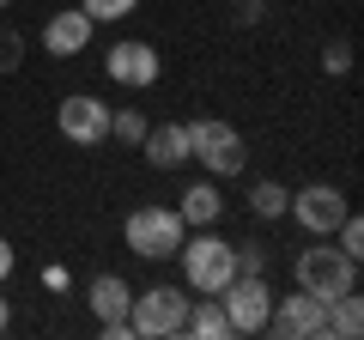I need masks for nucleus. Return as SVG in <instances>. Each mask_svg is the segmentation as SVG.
<instances>
[{"instance_id": "nucleus-21", "label": "nucleus", "mask_w": 364, "mask_h": 340, "mask_svg": "<svg viewBox=\"0 0 364 340\" xmlns=\"http://www.w3.org/2000/svg\"><path fill=\"white\" fill-rule=\"evenodd\" d=\"M79 6L91 13V25H116V18H128L140 0H79Z\"/></svg>"}, {"instance_id": "nucleus-13", "label": "nucleus", "mask_w": 364, "mask_h": 340, "mask_svg": "<svg viewBox=\"0 0 364 340\" xmlns=\"http://www.w3.org/2000/svg\"><path fill=\"white\" fill-rule=\"evenodd\" d=\"M85 304H91V316H97V322H122V316L134 310V286L122 274H97L85 286Z\"/></svg>"}, {"instance_id": "nucleus-3", "label": "nucleus", "mask_w": 364, "mask_h": 340, "mask_svg": "<svg viewBox=\"0 0 364 340\" xmlns=\"http://www.w3.org/2000/svg\"><path fill=\"white\" fill-rule=\"evenodd\" d=\"M122 237H128V249H134V255H146V262H170V255L182 249V237H188V225H182L176 207L152 201V207H134L128 213Z\"/></svg>"}, {"instance_id": "nucleus-9", "label": "nucleus", "mask_w": 364, "mask_h": 340, "mask_svg": "<svg viewBox=\"0 0 364 340\" xmlns=\"http://www.w3.org/2000/svg\"><path fill=\"white\" fill-rule=\"evenodd\" d=\"M286 213H291L310 237H334V225L346 219L352 207H346V195H340L334 183H310V188H298V195L286 201Z\"/></svg>"}, {"instance_id": "nucleus-6", "label": "nucleus", "mask_w": 364, "mask_h": 340, "mask_svg": "<svg viewBox=\"0 0 364 340\" xmlns=\"http://www.w3.org/2000/svg\"><path fill=\"white\" fill-rule=\"evenodd\" d=\"M219 310L231 322V334H267V310H273V286L267 274H237L219 292Z\"/></svg>"}, {"instance_id": "nucleus-8", "label": "nucleus", "mask_w": 364, "mask_h": 340, "mask_svg": "<svg viewBox=\"0 0 364 340\" xmlns=\"http://www.w3.org/2000/svg\"><path fill=\"white\" fill-rule=\"evenodd\" d=\"M267 328L279 340H322L328 334V304L322 298H310V292H286V298H273V310H267Z\"/></svg>"}, {"instance_id": "nucleus-18", "label": "nucleus", "mask_w": 364, "mask_h": 340, "mask_svg": "<svg viewBox=\"0 0 364 340\" xmlns=\"http://www.w3.org/2000/svg\"><path fill=\"white\" fill-rule=\"evenodd\" d=\"M146 128H152V122H146L134 104H128V110H109V140H122V146H140V140H146Z\"/></svg>"}, {"instance_id": "nucleus-28", "label": "nucleus", "mask_w": 364, "mask_h": 340, "mask_svg": "<svg viewBox=\"0 0 364 340\" xmlns=\"http://www.w3.org/2000/svg\"><path fill=\"white\" fill-rule=\"evenodd\" d=\"M0 6H13V0H0Z\"/></svg>"}, {"instance_id": "nucleus-1", "label": "nucleus", "mask_w": 364, "mask_h": 340, "mask_svg": "<svg viewBox=\"0 0 364 340\" xmlns=\"http://www.w3.org/2000/svg\"><path fill=\"white\" fill-rule=\"evenodd\" d=\"M176 255H182V286L200 292V298H219V292L237 280V249L225 243L213 225H207V231H188Z\"/></svg>"}, {"instance_id": "nucleus-25", "label": "nucleus", "mask_w": 364, "mask_h": 340, "mask_svg": "<svg viewBox=\"0 0 364 340\" xmlns=\"http://www.w3.org/2000/svg\"><path fill=\"white\" fill-rule=\"evenodd\" d=\"M43 286H49V292H67V267H43Z\"/></svg>"}, {"instance_id": "nucleus-19", "label": "nucleus", "mask_w": 364, "mask_h": 340, "mask_svg": "<svg viewBox=\"0 0 364 340\" xmlns=\"http://www.w3.org/2000/svg\"><path fill=\"white\" fill-rule=\"evenodd\" d=\"M334 249H340V255H352V262H364V225L352 219V213L334 225Z\"/></svg>"}, {"instance_id": "nucleus-23", "label": "nucleus", "mask_w": 364, "mask_h": 340, "mask_svg": "<svg viewBox=\"0 0 364 340\" xmlns=\"http://www.w3.org/2000/svg\"><path fill=\"white\" fill-rule=\"evenodd\" d=\"M322 73H334V79L352 73V43H340V37L328 43V49H322Z\"/></svg>"}, {"instance_id": "nucleus-26", "label": "nucleus", "mask_w": 364, "mask_h": 340, "mask_svg": "<svg viewBox=\"0 0 364 340\" xmlns=\"http://www.w3.org/2000/svg\"><path fill=\"white\" fill-rule=\"evenodd\" d=\"M13 262H18V255H13V243L0 237V286H6V274H13Z\"/></svg>"}, {"instance_id": "nucleus-2", "label": "nucleus", "mask_w": 364, "mask_h": 340, "mask_svg": "<svg viewBox=\"0 0 364 340\" xmlns=\"http://www.w3.org/2000/svg\"><path fill=\"white\" fill-rule=\"evenodd\" d=\"M291 280H298L310 298L334 304L340 292L358 286V262H352V255H340L328 237H316V249H298V262H291Z\"/></svg>"}, {"instance_id": "nucleus-16", "label": "nucleus", "mask_w": 364, "mask_h": 340, "mask_svg": "<svg viewBox=\"0 0 364 340\" xmlns=\"http://www.w3.org/2000/svg\"><path fill=\"white\" fill-rule=\"evenodd\" d=\"M358 328H364V304H358V286H352V292H340V298L328 304V334L334 340H358Z\"/></svg>"}, {"instance_id": "nucleus-22", "label": "nucleus", "mask_w": 364, "mask_h": 340, "mask_svg": "<svg viewBox=\"0 0 364 340\" xmlns=\"http://www.w3.org/2000/svg\"><path fill=\"white\" fill-rule=\"evenodd\" d=\"M231 249H237V274H267V243L249 237V243H231Z\"/></svg>"}, {"instance_id": "nucleus-14", "label": "nucleus", "mask_w": 364, "mask_h": 340, "mask_svg": "<svg viewBox=\"0 0 364 340\" xmlns=\"http://www.w3.org/2000/svg\"><path fill=\"white\" fill-rule=\"evenodd\" d=\"M182 225L188 231H207V225H219V213H225V195H219V176H207V183H195V188H182Z\"/></svg>"}, {"instance_id": "nucleus-12", "label": "nucleus", "mask_w": 364, "mask_h": 340, "mask_svg": "<svg viewBox=\"0 0 364 340\" xmlns=\"http://www.w3.org/2000/svg\"><path fill=\"white\" fill-rule=\"evenodd\" d=\"M140 152H146L152 170H182L188 164V122H158V128H146Z\"/></svg>"}, {"instance_id": "nucleus-27", "label": "nucleus", "mask_w": 364, "mask_h": 340, "mask_svg": "<svg viewBox=\"0 0 364 340\" xmlns=\"http://www.w3.org/2000/svg\"><path fill=\"white\" fill-rule=\"evenodd\" d=\"M13 328V304H6V292H0V334Z\"/></svg>"}, {"instance_id": "nucleus-20", "label": "nucleus", "mask_w": 364, "mask_h": 340, "mask_svg": "<svg viewBox=\"0 0 364 340\" xmlns=\"http://www.w3.org/2000/svg\"><path fill=\"white\" fill-rule=\"evenodd\" d=\"M18 67H25V37H18L13 25H0V79L18 73Z\"/></svg>"}, {"instance_id": "nucleus-17", "label": "nucleus", "mask_w": 364, "mask_h": 340, "mask_svg": "<svg viewBox=\"0 0 364 340\" xmlns=\"http://www.w3.org/2000/svg\"><path fill=\"white\" fill-rule=\"evenodd\" d=\"M286 201H291L286 183H255L249 188V213L255 219H286Z\"/></svg>"}, {"instance_id": "nucleus-7", "label": "nucleus", "mask_w": 364, "mask_h": 340, "mask_svg": "<svg viewBox=\"0 0 364 340\" xmlns=\"http://www.w3.org/2000/svg\"><path fill=\"white\" fill-rule=\"evenodd\" d=\"M109 110L116 104H104V97H91V92H73V97H61L55 104V128H61V140L67 146H104L109 140Z\"/></svg>"}, {"instance_id": "nucleus-15", "label": "nucleus", "mask_w": 364, "mask_h": 340, "mask_svg": "<svg viewBox=\"0 0 364 340\" xmlns=\"http://www.w3.org/2000/svg\"><path fill=\"white\" fill-rule=\"evenodd\" d=\"M182 334H195V340H225L231 334V322H225V310H219V298H188V322H182Z\"/></svg>"}, {"instance_id": "nucleus-4", "label": "nucleus", "mask_w": 364, "mask_h": 340, "mask_svg": "<svg viewBox=\"0 0 364 340\" xmlns=\"http://www.w3.org/2000/svg\"><path fill=\"white\" fill-rule=\"evenodd\" d=\"M188 158H195L207 176H237V170L249 164V152H243V134L231 128V122H219V116H200V122H188Z\"/></svg>"}, {"instance_id": "nucleus-11", "label": "nucleus", "mask_w": 364, "mask_h": 340, "mask_svg": "<svg viewBox=\"0 0 364 340\" xmlns=\"http://www.w3.org/2000/svg\"><path fill=\"white\" fill-rule=\"evenodd\" d=\"M91 37H97V25H91L85 6H61V13H49V25H43V55L73 61V55L91 49Z\"/></svg>"}, {"instance_id": "nucleus-24", "label": "nucleus", "mask_w": 364, "mask_h": 340, "mask_svg": "<svg viewBox=\"0 0 364 340\" xmlns=\"http://www.w3.org/2000/svg\"><path fill=\"white\" fill-rule=\"evenodd\" d=\"M237 6V25H261L267 18V0H231Z\"/></svg>"}, {"instance_id": "nucleus-5", "label": "nucleus", "mask_w": 364, "mask_h": 340, "mask_svg": "<svg viewBox=\"0 0 364 340\" xmlns=\"http://www.w3.org/2000/svg\"><path fill=\"white\" fill-rule=\"evenodd\" d=\"M128 322H134V340H170L188 322V298H182V286H146L134 292Z\"/></svg>"}, {"instance_id": "nucleus-10", "label": "nucleus", "mask_w": 364, "mask_h": 340, "mask_svg": "<svg viewBox=\"0 0 364 340\" xmlns=\"http://www.w3.org/2000/svg\"><path fill=\"white\" fill-rule=\"evenodd\" d=\"M104 73L116 79V85H128V92H146V85H158L164 61H158V49H152V43H140V37H122L116 49L104 55Z\"/></svg>"}]
</instances>
